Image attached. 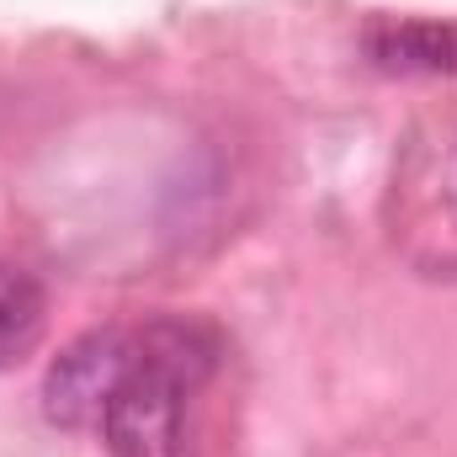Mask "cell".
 I'll use <instances>...</instances> for the list:
<instances>
[{
  "label": "cell",
  "mask_w": 457,
  "mask_h": 457,
  "mask_svg": "<svg viewBox=\"0 0 457 457\" xmlns=\"http://www.w3.org/2000/svg\"><path fill=\"white\" fill-rule=\"evenodd\" d=\"M213 341L197 325L154 320L133 330V361L107 399L102 436L117 457H187V394L208 378Z\"/></svg>",
  "instance_id": "1"
},
{
  "label": "cell",
  "mask_w": 457,
  "mask_h": 457,
  "mask_svg": "<svg viewBox=\"0 0 457 457\" xmlns=\"http://www.w3.org/2000/svg\"><path fill=\"white\" fill-rule=\"evenodd\" d=\"M133 361V330H91L75 345H64L43 378V410L54 426H70V431H86L96 426L102 431V415H107V399L117 394L122 372Z\"/></svg>",
  "instance_id": "2"
},
{
  "label": "cell",
  "mask_w": 457,
  "mask_h": 457,
  "mask_svg": "<svg viewBox=\"0 0 457 457\" xmlns=\"http://www.w3.org/2000/svg\"><path fill=\"white\" fill-rule=\"evenodd\" d=\"M367 54L388 75H457L453 21H378L367 32Z\"/></svg>",
  "instance_id": "3"
},
{
  "label": "cell",
  "mask_w": 457,
  "mask_h": 457,
  "mask_svg": "<svg viewBox=\"0 0 457 457\" xmlns=\"http://www.w3.org/2000/svg\"><path fill=\"white\" fill-rule=\"evenodd\" d=\"M43 320H48L43 287H37L21 266H5V261H0V367L21 361V356L37 345Z\"/></svg>",
  "instance_id": "4"
}]
</instances>
